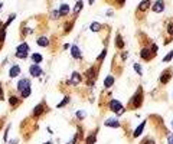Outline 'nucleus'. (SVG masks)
I'll return each mask as SVG.
<instances>
[{
    "label": "nucleus",
    "instance_id": "nucleus-1",
    "mask_svg": "<svg viewBox=\"0 0 173 144\" xmlns=\"http://www.w3.org/2000/svg\"><path fill=\"white\" fill-rule=\"evenodd\" d=\"M29 54V45L28 43H20L16 49V56L20 59H26Z\"/></svg>",
    "mask_w": 173,
    "mask_h": 144
},
{
    "label": "nucleus",
    "instance_id": "nucleus-40",
    "mask_svg": "<svg viewBox=\"0 0 173 144\" xmlns=\"http://www.w3.org/2000/svg\"><path fill=\"white\" fill-rule=\"evenodd\" d=\"M3 91H2V88H0V100H3V94H2Z\"/></svg>",
    "mask_w": 173,
    "mask_h": 144
},
{
    "label": "nucleus",
    "instance_id": "nucleus-31",
    "mask_svg": "<svg viewBox=\"0 0 173 144\" xmlns=\"http://www.w3.org/2000/svg\"><path fill=\"white\" fill-rule=\"evenodd\" d=\"M134 69H136V72H137L139 75H141V74H143V72H141V66H140L139 63H134Z\"/></svg>",
    "mask_w": 173,
    "mask_h": 144
},
{
    "label": "nucleus",
    "instance_id": "nucleus-25",
    "mask_svg": "<svg viewBox=\"0 0 173 144\" xmlns=\"http://www.w3.org/2000/svg\"><path fill=\"white\" fill-rule=\"evenodd\" d=\"M101 29V25H100V23H97V22H92L91 23V30L92 32H98Z\"/></svg>",
    "mask_w": 173,
    "mask_h": 144
},
{
    "label": "nucleus",
    "instance_id": "nucleus-32",
    "mask_svg": "<svg viewBox=\"0 0 173 144\" xmlns=\"http://www.w3.org/2000/svg\"><path fill=\"white\" fill-rule=\"evenodd\" d=\"M15 17H16V16H15V15H12V16H10V17L7 19V22H6V25H5V28H7V26L10 25V23L13 22V19H15Z\"/></svg>",
    "mask_w": 173,
    "mask_h": 144
},
{
    "label": "nucleus",
    "instance_id": "nucleus-15",
    "mask_svg": "<svg viewBox=\"0 0 173 144\" xmlns=\"http://www.w3.org/2000/svg\"><path fill=\"white\" fill-rule=\"evenodd\" d=\"M140 56H141V59L150 61V51L147 49V48H144V49H141V52H140Z\"/></svg>",
    "mask_w": 173,
    "mask_h": 144
},
{
    "label": "nucleus",
    "instance_id": "nucleus-27",
    "mask_svg": "<svg viewBox=\"0 0 173 144\" xmlns=\"http://www.w3.org/2000/svg\"><path fill=\"white\" fill-rule=\"evenodd\" d=\"M30 87L29 88H26V89H23V91H22V97H23V98H28L29 97V95H30Z\"/></svg>",
    "mask_w": 173,
    "mask_h": 144
},
{
    "label": "nucleus",
    "instance_id": "nucleus-28",
    "mask_svg": "<svg viewBox=\"0 0 173 144\" xmlns=\"http://www.w3.org/2000/svg\"><path fill=\"white\" fill-rule=\"evenodd\" d=\"M68 101H69V97H65V98H63V100L58 104V108H61V107H63V105H67V104H68Z\"/></svg>",
    "mask_w": 173,
    "mask_h": 144
},
{
    "label": "nucleus",
    "instance_id": "nucleus-18",
    "mask_svg": "<svg viewBox=\"0 0 173 144\" xmlns=\"http://www.w3.org/2000/svg\"><path fill=\"white\" fill-rule=\"evenodd\" d=\"M42 112H43V105H42V104H39V105L33 110V115H35V117H40V115H42Z\"/></svg>",
    "mask_w": 173,
    "mask_h": 144
},
{
    "label": "nucleus",
    "instance_id": "nucleus-29",
    "mask_svg": "<svg viewBox=\"0 0 173 144\" xmlns=\"http://www.w3.org/2000/svg\"><path fill=\"white\" fill-rule=\"evenodd\" d=\"M172 58H173V51H170V52L163 58V62H169V61H172Z\"/></svg>",
    "mask_w": 173,
    "mask_h": 144
},
{
    "label": "nucleus",
    "instance_id": "nucleus-41",
    "mask_svg": "<svg viewBox=\"0 0 173 144\" xmlns=\"http://www.w3.org/2000/svg\"><path fill=\"white\" fill-rule=\"evenodd\" d=\"M94 2H95V0H90V2H88V3H90V5H92Z\"/></svg>",
    "mask_w": 173,
    "mask_h": 144
},
{
    "label": "nucleus",
    "instance_id": "nucleus-22",
    "mask_svg": "<svg viewBox=\"0 0 173 144\" xmlns=\"http://www.w3.org/2000/svg\"><path fill=\"white\" fill-rule=\"evenodd\" d=\"M113 84H114V78H113V77H107V78H105V81H104V85H105L107 88H108V87H111Z\"/></svg>",
    "mask_w": 173,
    "mask_h": 144
},
{
    "label": "nucleus",
    "instance_id": "nucleus-39",
    "mask_svg": "<svg viewBox=\"0 0 173 144\" xmlns=\"http://www.w3.org/2000/svg\"><path fill=\"white\" fill-rule=\"evenodd\" d=\"M144 144H156V143H155L153 140H146V141H144Z\"/></svg>",
    "mask_w": 173,
    "mask_h": 144
},
{
    "label": "nucleus",
    "instance_id": "nucleus-14",
    "mask_svg": "<svg viewBox=\"0 0 173 144\" xmlns=\"http://www.w3.org/2000/svg\"><path fill=\"white\" fill-rule=\"evenodd\" d=\"M71 54H72V56H74L75 59H81V52H79V49H78V46H72V48H71Z\"/></svg>",
    "mask_w": 173,
    "mask_h": 144
},
{
    "label": "nucleus",
    "instance_id": "nucleus-13",
    "mask_svg": "<svg viewBox=\"0 0 173 144\" xmlns=\"http://www.w3.org/2000/svg\"><path fill=\"white\" fill-rule=\"evenodd\" d=\"M69 13V6L68 5H61V7H59V15L61 16H67Z\"/></svg>",
    "mask_w": 173,
    "mask_h": 144
},
{
    "label": "nucleus",
    "instance_id": "nucleus-11",
    "mask_svg": "<svg viewBox=\"0 0 173 144\" xmlns=\"http://www.w3.org/2000/svg\"><path fill=\"white\" fill-rule=\"evenodd\" d=\"M38 45L39 46H42V48H46L48 45H49V40H48V38H45V36H40V38H38Z\"/></svg>",
    "mask_w": 173,
    "mask_h": 144
},
{
    "label": "nucleus",
    "instance_id": "nucleus-21",
    "mask_svg": "<svg viewBox=\"0 0 173 144\" xmlns=\"http://www.w3.org/2000/svg\"><path fill=\"white\" fill-rule=\"evenodd\" d=\"M32 61H33L35 63H40V62H42V55H40V54H33V55H32Z\"/></svg>",
    "mask_w": 173,
    "mask_h": 144
},
{
    "label": "nucleus",
    "instance_id": "nucleus-6",
    "mask_svg": "<svg viewBox=\"0 0 173 144\" xmlns=\"http://www.w3.org/2000/svg\"><path fill=\"white\" fill-rule=\"evenodd\" d=\"M29 72H30V75L32 77H40L42 75V69H40V66L39 65H32L30 68H29Z\"/></svg>",
    "mask_w": 173,
    "mask_h": 144
},
{
    "label": "nucleus",
    "instance_id": "nucleus-9",
    "mask_svg": "<svg viewBox=\"0 0 173 144\" xmlns=\"http://www.w3.org/2000/svg\"><path fill=\"white\" fill-rule=\"evenodd\" d=\"M105 126L107 127H111V128H118L120 127V123L117 121V120H114V118H110V120H107V121H105Z\"/></svg>",
    "mask_w": 173,
    "mask_h": 144
},
{
    "label": "nucleus",
    "instance_id": "nucleus-20",
    "mask_svg": "<svg viewBox=\"0 0 173 144\" xmlns=\"http://www.w3.org/2000/svg\"><path fill=\"white\" fill-rule=\"evenodd\" d=\"M169 79H170V74H169V72H164V74L160 77V82L162 84H167Z\"/></svg>",
    "mask_w": 173,
    "mask_h": 144
},
{
    "label": "nucleus",
    "instance_id": "nucleus-44",
    "mask_svg": "<svg viewBox=\"0 0 173 144\" xmlns=\"http://www.w3.org/2000/svg\"><path fill=\"white\" fill-rule=\"evenodd\" d=\"M0 7H2V3H0Z\"/></svg>",
    "mask_w": 173,
    "mask_h": 144
},
{
    "label": "nucleus",
    "instance_id": "nucleus-24",
    "mask_svg": "<svg viewBox=\"0 0 173 144\" xmlns=\"http://www.w3.org/2000/svg\"><path fill=\"white\" fill-rule=\"evenodd\" d=\"M6 39V28L3 26L2 29H0V43H3Z\"/></svg>",
    "mask_w": 173,
    "mask_h": 144
},
{
    "label": "nucleus",
    "instance_id": "nucleus-8",
    "mask_svg": "<svg viewBox=\"0 0 173 144\" xmlns=\"http://www.w3.org/2000/svg\"><path fill=\"white\" fill-rule=\"evenodd\" d=\"M19 74H20V66L19 65H13L10 68V71H9V77L10 78H16Z\"/></svg>",
    "mask_w": 173,
    "mask_h": 144
},
{
    "label": "nucleus",
    "instance_id": "nucleus-10",
    "mask_svg": "<svg viewBox=\"0 0 173 144\" xmlns=\"http://www.w3.org/2000/svg\"><path fill=\"white\" fill-rule=\"evenodd\" d=\"M149 7H150V0H143V2L139 5V9L137 10L139 12H146Z\"/></svg>",
    "mask_w": 173,
    "mask_h": 144
},
{
    "label": "nucleus",
    "instance_id": "nucleus-5",
    "mask_svg": "<svg viewBox=\"0 0 173 144\" xmlns=\"http://www.w3.org/2000/svg\"><path fill=\"white\" fill-rule=\"evenodd\" d=\"M164 10V2L163 0H156V3L153 5V12L155 13H162Z\"/></svg>",
    "mask_w": 173,
    "mask_h": 144
},
{
    "label": "nucleus",
    "instance_id": "nucleus-12",
    "mask_svg": "<svg viewBox=\"0 0 173 144\" xmlns=\"http://www.w3.org/2000/svg\"><path fill=\"white\" fill-rule=\"evenodd\" d=\"M81 82V75L78 74V72H74V74L71 75V84H74V85H78Z\"/></svg>",
    "mask_w": 173,
    "mask_h": 144
},
{
    "label": "nucleus",
    "instance_id": "nucleus-17",
    "mask_svg": "<svg viewBox=\"0 0 173 144\" xmlns=\"http://www.w3.org/2000/svg\"><path fill=\"white\" fill-rule=\"evenodd\" d=\"M144 127H146V121H144V123H141V124H140V126L137 127V130L134 131V134H133V135H134V137H140V134L143 133Z\"/></svg>",
    "mask_w": 173,
    "mask_h": 144
},
{
    "label": "nucleus",
    "instance_id": "nucleus-38",
    "mask_svg": "<svg viewBox=\"0 0 173 144\" xmlns=\"http://www.w3.org/2000/svg\"><path fill=\"white\" fill-rule=\"evenodd\" d=\"M167 143H169V144H173V135L167 137Z\"/></svg>",
    "mask_w": 173,
    "mask_h": 144
},
{
    "label": "nucleus",
    "instance_id": "nucleus-33",
    "mask_svg": "<svg viewBox=\"0 0 173 144\" xmlns=\"http://www.w3.org/2000/svg\"><path fill=\"white\" fill-rule=\"evenodd\" d=\"M167 32H169V35H173V23L167 25Z\"/></svg>",
    "mask_w": 173,
    "mask_h": 144
},
{
    "label": "nucleus",
    "instance_id": "nucleus-23",
    "mask_svg": "<svg viewBox=\"0 0 173 144\" xmlns=\"http://www.w3.org/2000/svg\"><path fill=\"white\" fill-rule=\"evenodd\" d=\"M9 102H10V105H12V107H16V105H19V104H20L19 98H16V97H10V98H9Z\"/></svg>",
    "mask_w": 173,
    "mask_h": 144
},
{
    "label": "nucleus",
    "instance_id": "nucleus-34",
    "mask_svg": "<svg viewBox=\"0 0 173 144\" xmlns=\"http://www.w3.org/2000/svg\"><path fill=\"white\" fill-rule=\"evenodd\" d=\"M105 55H107V49H104V51H102V52L100 54V56H98V59H100V61H102V59L105 58Z\"/></svg>",
    "mask_w": 173,
    "mask_h": 144
},
{
    "label": "nucleus",
    "instance_id": "nucleus-37",
    "mask_svg": "<svg viewBox=\"0 0 173 144\" xmlns=\"http://www.w3.org/2000/svg\"><path fill=\"white\" fill-rule=\"evenodd\" d=\"M151 51H153L155 54H157V51H159V46H157V45H153V48H151Z\"/></svg>",
    "mask_w": 173,
    "mask_h": 144
},
{
    "label": "nucleus",
    "instance_id": "nucleus-43",
    "mask_svg": "<svg viewBox=\"0 0 173 144\" xmlns=\"http://www.w3.org/2000/svg\"><path fill=\"white\" fill-rule=\"evenodd\" d=\"M172 128H173V121H172Z\"/></svg>",
    "mask_w": 173,
    "mask_h": 144
},
{
    "label": "nucleus",
    "instance_id": "nucleus-7",
    "mask_svg": "<svg viewBox=\"0 0 173 144\" xmlns=\"http://www.w3.org/2000/svg\"><path fill=\"white\" fill-rule=\"evenodd\" d=\"M30 87V81L29 79H20L19 81V84H17V89L19 91H23V89H26V88H29Z\"/></svg>",
    "mask_w": 173,
    "mask_h": 144
},
{
    "label": "nucleus",
    "instance_id": "nucleus-30",
    "mask_svg": "<svg viewBox=\"0 0 173 144\" xmlns=\"http://www.w3.org/2000/svg\"><path fill=\"white\" fill-rule=\"evenodd\" d=\"M85 115H86L85 111H78V112H77V118H78V120H84Z\"/></svg>",
    "mask_w": 173,
    "mask_h": 144
},
{
    "label": "nucleus",
    "instance_id": "nucleus-42",
    "mask_svg": "<svg viewBox=\"0 0 173 144\" xmlns=\"http://www.w3.org/2000/svg\"><path fill=\"white\" fill-rule=\"evenodd\" d=\"M45 144H52V143H45Z\"/></svg>",
    "mask_w": 173,
    "mask_h": 144
},
{
    "label": "nucleus",
    "instance_id": "nucleus-2",
    "mask_svg": "<svg viewBox=\"0 0 173 144\" xmlns=\"http://www.w3.org/2000/svg\"><path fill=\"white\" fill-rule=\"evenodd\" d=\"M143 104V94H141V88L137 89V94L131 98V108H139Z\"/></svg>",
    "mask_w": 173,
    "mask_h": 144
},
{
    "label": "nucleus",
    "instance_id": "nucleus-26",
    "mask_svg": "<svg viewBox=\"0 0 173 144\" xmlns=\"http://www.w3.org/2000/svg\"><path fill=\"white\" fill-rule=\"evenodd\" d=\"M94 143H95V134H92V135H90V137H86L85 144H94Z\"/></svg>",
    "mask_w": 173,
    "mask_h": 144
},
{
    "label": "nucleus",
    "instance_id": "nucleus-19",
    "mask_svg": "<svg viewBox=\"0 0 173 144\" xmlns=\"http://www.w3.org/2000/svg\"><path fill=\"white\" fill-rule=\"evenodd\" d=\"M82 0H78V2H77V5L74 6V13H79L81 10H82Z\"/></svg>",
    "mask_w": 173,
    "mask_h": 144
},
{
    "label": "nucleus",
    "instance_id": "nucleus-16",
    "mask_svg": "<svg viewBox=\"0 0 173 144\" xmlns=\"http://www.w3.org/2000/svg\"><path fill=\"white\" fill-rule=\"evenodd\" d=\"M116 46L118 48V49H123V48H124V40H123L121 35H117V38H116Z\"/></svg>",
    "mask_w": 173,
    "mask_h": 144
},
{
    "label": "nucleus",
    "instance_id": "nucleus-36",
    "mask_svg": "<svg viewBox=\"0 0 173 144\" xmlns=\"http://www.w3.org/2000/svg\"><path fill=\"white\" fill-rule=\"evenodd\" d=\"M61 15H59V10H53V13H52V17L53 19H56V17H59Z\"/></svg>",
    "mask_w": 173,
    "mask_h": 144
},
{
    "label": "nucleus",
    "instance_id": "nucleus-35",
    "mask_svg": "<svg viewBox=\"0 0 173 144\" xmlns=\"http://www.w3.org/2000/svg\"><path fill=\"white\" fill-rule=\"evenodd\" d=\"M71 28H72V22H68V25L65 26V32H69V30H71Z\"/></svg>",
    "mask_w": 173,
    "mask_h": 144
},
{
    "label": "nucleus",
    "instance_id": "nucleus-4",
    "mask_svg": "<svg viewBox=\"0 0 173 144\" xmlns=\"http://www.w3.org/2000/svg\"><path fill=\"white\" fill-rule=\"evenodd\" d=\"M85 78H86V81H88V85H92L94 81H95V69L90 68L88 71H86V74H85Z\"/></svg>",
    "mask_w": 173,
    "mask_h": 144
},
{
    "label": "nucleus",
    "instance_id": "nucleus-3",
    "mask_svg": "<svg viewBox=\"0 0 173 144\" xmlns=\"http://www.w3.org/2000/svg\"><path fill=\"white\" fill-rule=\"evenodd\" d=\"M110 110L114 111V112L118 114V115H121V114L124 112V108H123L121 102L117 101V100H111V101H110Z\"/></svg>",
    "mask_w": 173,
    "mask_h": 144
}]
</instances>
